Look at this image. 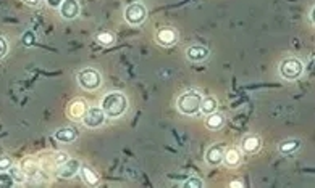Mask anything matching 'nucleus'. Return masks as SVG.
Here are the masks:
<instances>
[{"instance_id": "f257e3e1", "label": "nucleus", "mask_w": 315, "mask_h": 188, "mask_svg": "<svg viewBox=\"0 0 315 188\" xmlns=\"http://www.w3.org/2000/svg\"><path fill=\"white\" fill-rule=\"evenodd\" d=\"M102 111L105 113L107 118H120L123 116L128 109V98L125 94L121 92H110L102 98Z\"/></svg>"}, {"instance_id": "f03ea898", "label": "nucleus", "mask_w": 315, "mask_h": 188, "mask_svg": "<svg viewBox=\"0 0 315 188\" xmlns=\"http://www.w3.org/2000/svg\"><path fill=\"white\" fill-rule=\"evenodd\" d=\"M201 101L202 95L196 90H188L178 96L176 108L183 116H196L201 113Z\"/></svg>"}, {"instance_id": "7ed1b4c3", "label": "nucleus", "mask_w": 315, "mask_h": 188, "mask_svg": "<svg viewBox=\"0 0 315 188\" xmlns=\"http://www.w3.org/2000/svg\"><path fill=\"white\" fill-rule=\"evenodd\" d=\"M278 71H280V76L285 81H296L304 73V63H302L299 58L289 56L281 61Z\"/></svg>"}, {"instance_id": "20e7f679", "label": "nucleus", "mask_w": 315, "mask_h": 188, "mask_svg": "<svg viewBox=\"0 0 315 188\" xmlns=\"http://www.w3.org/2000/svg\"><path fill=\"white\" fill-rule=\"evenodd\" d=\"M78 84L81 89L89 90V92H92V90H97L102 84V76L97 69L94 68H86L79 71L78 74Z\"/></svg>"}, {"instance_id": "39448f33", "label": "nucleus", "mask_w": 315, "mask_h": 188, "mask_svg": "<svg viewBox=\"0 0 315 188\" xmlns=\"http://www.w3.org/2000/svg\"><path fill=\"white\" fill-rule=\"evenodd\" d=\"M146 18H147V8H146L143 3L134 2V3L126 6V10H125V19H126L128 24L139 26V24H143L146 21Z\"/></svg>"}, {"instance_id": "423d86ee", "label": "nucleus", "mask_w": 315, "mask_h": 188, "mask_svg": "<svg viewBox=\"0 0 315 188\" xmlns=\"http://www.w3.org/2000/svg\"><path fill=\"white\" fill-rule=\"evenodd\" d=\"M105 118L107 116H105L104 111H102V108L92 106L84 113V116H82V124H84L86 127L95 129V127H100L102 124H104Z\"/></svg>"}, {"instance_id": "0eeeda50", "label": "nucleus", "mask_w": 315, "mask_h": 188, "mask_svg": "<svg viewBox=\"0 0 315 188\" xmlns=\"http://www.w3.org/2000/svg\"><path fill=\"white\" fill-rule=\"evenodd\" d=\"M223 154H225V146L223 145H212L207 153H205V163L209 166H220L223 163Z\"/></svg>"}, {"instance_id": "6e6552de", "label": "nucleus", "mask_w": 315, "mask_h": 188, "mask_svg": "<svg viewBox=\"0 0 315 188\" xmlns=\"http://www.w3.org/2000/svg\"><path fill=\"white\" fill-rule=\"evenodd\" d=\"M156 41L162 45V47H171V45L178 41V34L173 28H160L156 34Z\"/></svg>"}, {"instance_id": "1a4fd4ad", "label": "nucleus", "mask_w": 315, "mask_h": 188, "mask_svg": "<svg viewBox=\"0 0 315 188\" xmlns=\"http://www.w3.org/2000/svg\"><path fill=\"white\" fill-rule=\"evenodd\" d=\"M79 161L78 159H67L65 163L59 166V177L62 179H72L79 172Z\"/></svg>"}, {"instance_id": "9d476101", "label": "nucleus", "mask_w": 315, "mask_h": 188, "mask_svg": "<svg viewBox=\"0 0 315 188\" xmlns=\"http://www.w3.org/2000/svg\"><path fill=\"white\" fill-rule=\"evenodd\" d=\"M79 15L78 0H63L60 5V16L63 19H75Z\"/></svg>"}, {"instance_id": "9b49d317", "label": "nucleus", "mask_w": 315, "mask_h": 188, "mask_svg": "<svg viewBox=\"0 0 315 188\" xmlns=\"http://www.w3.org/2000/svg\"><path fill=\"white\" fill-rule=\"evenodd\" d=\"M209 55H210V50L202 47V45H192V47L186 50V56H188L191 61H204L207 60Z\"/></svg>"}, {"instance_id": "f8f14e48", "label": "nucleus", "mask_w": 315, "mask_h": 188, "mask_svg": "<svg viewBox=\"0 0 315 188\" xmlns=\"http://www.w3.org/2000/svg\"><path fill=\"white\" fill-rule=\"evenodd\" d=\"M54 137L62 141V143H73V141L78 139V131L73 127H63L59 129V131H55Z\"/></svg>"}, {"instance_id": "ddd939ff", "label": "nucleus", "mask_w": 315, "mask_h": 188, "mask_svg": "<svg viewBox=\"0 0 315 188\" xmlns=\"http://www.w3.org/2000/svg\"><path fill=\"white\" fill-rule=\"evenodd\" d=\"M223 163L227 166H230V167L237 166L241 163V151L237 150V148H230V150H225Z\"/></svg>"}, {"instance_id": "4468645a", "label": "nucleus", "mask_w": 315, "mask_h": 188, "mask_svg": "<svg viewBox=\"0 0 315 188\" xmlns=\"http://www.w3.org/2000/svg\"><path fill=\"white\" fill-rule=\"evenodd\" d=\"M241 148H242V151L247 153V154L257 153V151H259V148H260V140L257 137H246L242 140Z\"/></svg>"}, {"instance_id": "2eb2a0df", "label": "nucleus", "mask_w": 315, "mask_h": 188, "mask_svg": "<svg viewBox=\"0 0 315 188\" xmlns=\"http://www.w3.org/2000/svg\"><path fill=\"white\" fill-rule=\"evenodd\" d=\"M79 174H81V179L84 180V182H86L87 185L94 187V185H97V184H99V177L95 176V172H92L91 167H87V166H81V167H79Z\"/></svg>"}, {"instance_id": "dca6fc26", "label": "nucleus", "mask_w": 315, "mask_h": 188, "mask_svg": "<svg viewBox=\"0 0 315 188\" xmlns=\"http://www.w3.org/2000/svg\"><path fill=\"white\" fill-rule=\"evenodd\" d=\"M217 106H218V103L214 96H205V98H202V101H201V113L209 116L217 111Z\"/></svg>"}, {"instance_id": "f3484780", "label": "nucleus", "mask_w": 315, "mask_h": 188, "mask_svg": "<svg viewBox=\"0 0 315 188\" xmlns=\"http://www.w3.org/2000/svg\"><path fill=\"white\" fill-rule=\"evenodd\" d=\"M299 146H301V141L296 140V139H293V140L281 141L280 146H278V150H280V153H283V154H289V153H293V151L298 150Z\"/></svg>"}, {"instance_id": "a211bd4d", "label": "nucleus", "mask_w": 315, "mask_h": 188, "mask_svg": "<svg viewBox=\"0 0 315 188\" xmlns=\"http://www.w3.org/2000/svg\"><path fill=\"white\" fill-rule=\"evenodd\" d=\"M223 114H218V113H212L209 114V119H207V127L210 131H218L222 126H223Z\"/></svg>"}, {"instance_id": "6ab92c4d", "label": "nucleus", "mask_w": 315, "mask_h": 188, "mask_svg": "<svg viewBox=\"0 0 315 188\" xmlns=\"http://www.w3.org/2000/svg\"><path fill=\"white\" fill-rule=\"evenodd\" d=\"M8 174L11 176V179L15 180V184H23L26 180V172L23 171V167L20 166H11L8 169Z\"/></svg>"}, {"instance_id": "aec40b11", "label": "nucleus", "mask_w": 315, "mask_h": 188, "mask_svg": "<svg viewBox=\"0 0 315 188\" xmlns=\"http://www.w3.org/2000/svg\"><path fill=\"white\" fill-rule=\"evenodd\" d=\"M84 101H73L72 106H70V114H72L73 119H79L84 116Z\"/></svg>"}, {"instance_id": "412c9836", "label": "nucleus", "mask_w": 315, "mask_h": 188, "mask_svg": "<svg viewBox=\"0 0 315 188\" xmlns=\"http://www.w3.org/2000/svg\"><path fill=\"white\" fill-rule=\"evenodd\" d=\"M13 185H15V180L11 179L8 171L0 172V188H11Z\"/></svg>"}, {"instance_id": "4be33fe9", "label": "nucleus", "mask_w": 315, "mask_h": 188, "mask_svg": "<svg viewBox=\"0 0 315 188\" xmlns=\"http://www.w3.org/2000/svg\"><path fill=\"white\" fill-rule=\"evenodd\" d=\"M115 41L113 34H110V32H100V34H97V42L102 44V45H112Z\"/></svg>"}, {"instance_id": "5701e85b", "label": "nucleus", "mask_w": 315, "mask_h": 188, "mask_svg": "<svg viewBox=\"0 0 315 188\" xmlns=\"http://www.w3.org/2000/svg\"><path fill=\"white\" fill-rule=\"evenodd\" d=\"M184 188H202L204 184H202V180L199 179V177H189L186 182L183 184Z\"/></svg>"}, {"instance_id": "b1692460", "label": "nucleus", "mask_w": 315, "mask_h": 188, "mask_svg": "<svg viewBox=\"0 0 315 188\" xmlns=\"http://www.w3.org/2000/svg\"><path fill=\"white\" fill-rule=\"evenodd\" d=\"M11 166H13V161H11V158H8V156H2V158H0V172L8 171Z\"/></svg>"}, {"instance_id": "393cba45", "label": "nucleus", "mask_w": 315, "mask_h": 188, "mask_svg": "<svg viewBox=\"0 0 315 188\" xmlns=\"http://www.w3.org/2000/svg\"><path fill=\"white\" fill-rule=\"evenodd\" d=\"M7 53H8V42L0 36V58L7 56Z\"/></svg>"}, {"instance_id": "a878e982", "label": "nucleus", "mask_w": 315, "mask_h": 188, "mask_svg": "<svg viewBox=\"0 0 315 188\" xmlns=\"http://www.w3.org/2000/svg\"><path fill=\"white\" fill-rule=\"evenodd\" d=\"M23 44L24 45H33L34 44V34H33V32H24V34H23Z\"/></svg>"}, {"instance_id": "bb28decb", "label": "nucleus", "mask_w": 315, "mask_h": 188, "mask_svg": "<svg viewBox=\"0 0 315 188\" xmlns=\"http://www.w3.org/2000/svg\"><path fill=\"white\" fill-rule=\"evenodd\" d=\"M46 2H47V5L50 6V8H60V5H62L63 0H46Z\"/></svg>"}, {"instance_id": "cd10ccee", "label": "nucleus", "mask_w": 315, "mask_h": 188, "mask_svg": "<svg viewBox=\"0 0 315 188\" xmlns=\"http://www.w3.org/2000/svg\"><path fill=\"white\" fill-rule=\"evenodd\" d=\"M68 159V156H67V154L65 153H59V156H57V164H62V163H65V161Z\"/></svg>"}, {"instance_id": "c85d7f7f", "label": "nucleus", "mask_w": 315, "mask_h": 188, "mask_svg": "<svg viewBox=\"0 0 315 188\" xmlns=\"http://www.w3.org/2000/svg\"><path fill=\"white\" fill-rule=\"evenodd\" d=\"M24 3H28V5H31V6H36L37 3H39V0H23Z\"/></svg>"}, {"instance_id": "c756f323", "label": "nucleus", "mask_w": 315, "mask_h": 188, "mask_svg": "<svg viewBox=\"0 0 315 188\" xmlns=\"http://www.w3.org/2000/svg\"><path fill=\"white\" fill-rule=\"evenodd\" d=\"M230 187H231V188H235V187H242V184H239V182H231Z\"/></svg>"}]
</instances>
